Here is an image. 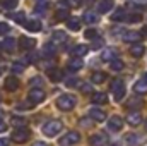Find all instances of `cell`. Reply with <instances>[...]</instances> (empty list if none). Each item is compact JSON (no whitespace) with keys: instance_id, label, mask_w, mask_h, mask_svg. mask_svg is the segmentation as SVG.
Masks as SVG:
<instances>
[{"instance_id":"42","label":"cell","mask_w":147,"mask_h":146,"mask_svg":"<svg viewBox=\"0 0 147 146\" xmlns=\"http://www.w3.org/2000/svg\"><path fill=\"white\" fill-rule=\"evenodd\" d=\"M33 107H34L33 103H19L17 110H29V108H33Z\"/></svg>"},{"instance_id":"7","label":"cell","mask_w":147,"mask_h":146,"mask_svg":"<svg viewBox=\"0 0 147 146\" xmlns=\"http://www.w3.org/2000/svg\"><path fill=\"white\" fill-rule=\"evenodd\" d=\"M115 59H118V50H116V48L108 46V48H105V50L101 52V60L111 62V60H115Z\"/></svg>"},{"instance_id":"16","label":"cell","mask_w":147,"mask_h":146,"mask_svg":"<svg viewBox=\"0 0 147 146\" xmlns=\"http://www.w3.org/2000/svg\"><path fill=\"white\" fill-rule=\"evenodd\" d=\"M89 117H91L92 120H96V122H103V120L106 119V113L99 108H92L89 112Z\"/></svg>"},{"instance_id":"4","label":"cell","mask_w":147,"mask_h":146,"mask_svg":"<svg viewBox=\"0 0 147 146\" xmlns=\"http://www.w3.org/2000/svg\"><path fill=\"white\" fill-rule=\"evenodd\" d=\"M79 141H80V134H79V132H75V131H70V132H67L65 136H62V138H60L58 145H60V146H70V145L79 143Z\"/></svg>"},{"instance_id":"11","label":"cell","mask_w":147,"mask_h":146,"mask_svg":"<svg viewBox=\"0 0 147 146\" xmlns=\"http://www.w3.org/2000/svg\"><path fill=\"white\" fill-rule=\"evenodd\" d=\"M34 45H36V40H33V38L22 36L19 40V48H21V50H33Z\"/></svg>"},{"instance_id":"39","label":"cell","mask_w":147,"mask_h":146,"mask_svg":"<svg viewBox=\"0 0 147 146\" xmlns=\"http://www.w3.org/2000/svg\"><path fill=\"white\" fill-rule=\"evenodd\" d=\"M12 71H14V72H22V71H24V65H22V62H14V65H12Z\"/></svg>"},{"instance_id":"23","label":"cell","mask_w":147,"mask_h":146,"mask_svg":"<svg viewBox=\"0 0 147 146\" xmlns=\"http://www.w3.org/2000/svg\"><path fill=\"white\" fill-rule=\"evenodd\" d=\"M82 65H84V62H82V59L80 57H74L72 60H69V69L70 71H79V69H82Z\"/></svg>"},{"instance_id":"10","label":"cell","mask_w":147,"mask_h":146,"mask_svg":"<svg viewBox=\"0 0 147 146\" xmlns=\"http://www.w3.org/2000/svg\"><path fill=\"white\" fill-rule=\"evenodd\" d=\"M121 127H123V120H121V117L113 115L110 120H108V129H110V131H121Z\"/></svg>"},{"instance_id":"36","label":"cell","mask_w":147,"mask_h":146,"mask_svg":"<svg viewBox=\"0 0 147 146\" xmlns=\"http://www.w3.org/2000/svg\"><path fill=\"white\" fill-rule=\"evenodd\" d=\"M2 5H3L5 9H16L17 0H3V2H2Z\"/></svg>"},{"instance_id":"34","label":"cell","mask_w":147,"mask_h":146,"mask_svg":"<svg viewBox=\"0 0 147 146\" xmlns=\"http://www.w3.org/2000/svg\"><path fill=\"white\" fill-rule=\"evenodd\" d=\"M127 17V14H125V9H118L113 16H111V19L113 21H121V19H125Z\"/></svg>"},{"instance_id":"17","label":"cell","mask_w":147,"mask_h":146,"mask_svg":"<svg viewBox=\"0 0 147 146\" xmlns=\"http://www.w3.org/2000/svg\"><path fill=\"white\" fill-rule=\"evenodd\" d=\"M16 45H17V41H16L14 38H5V40H3V43H2V48H3L5 52L12 53V52L16 50Z\"/></svg>"},{"instance_id":"12","label":"cell","mask_w":147,"mask_h":146,"mask_svg":"<svg viewBox=\"0 0 147 146\" xmlns=\"http://www.w3.org/2000/svg\"><path fill=\"white\" fill-rule=\"evenodd\" d=\"M96 9H98V12H101V14L110 12L111 9H113V0H99V2L96 3Z\"/></svg>"},{"instance_id":"44","label":"cell","mask_w":147,"mask_h":146,"mask_svg":"<svg viewBox=\"0 0 147 146\" xmlns=\"http://www.w3.org/2000/svg\"><path fill=\"white\" fill-rule=\"evenodd\" d=\"M46 9H48V3H39V5L36 7V12H38V14H39V12L43 14V12H45Z\"/></svg>"},{"instance_id":"15","label":"cell","mask_w":147,"mask_h":146,"mask_svg":"<svg viewBox=\"0 0 147 146\" xmlns=\"http://www.w3.org/2000/svg\"><path fill=\"white\" fill-rule=\"evenodd\" d=\"M127 122H128L130 126H139V124L142 122V115H140V112H130V113L127 115Z\"/></svg>"},{"instance_id":"53","label":"cell","mask_w":147,"mask_h":146,"mask_svg":"<svg viewBox=\"0 0 147 146\" xmlns=\"http://www.w3.org/2000/svg\"><path fill=\"white\" fill-rule=\"evenodd\" d=\"M0 103H2V96H0Z\"/></svg>"},{"instance_id":"40","label":"cell","mask_w":147,"mask_h":146,"mask_svg":"<svg viewBox=\"0 0 147 146\" xmlns=\"http://www.w3.org/2000/svg\"><path fill=\"white\" fill-rule=\"evenodd\" d=\"M65 84H67L69 88H74V86H77V84H79V79H77V77H69V79L65 81Z\"/></svg>"},{"instance_id":"37","label":"cell","mask_w":147,"mask_h":146,"mask_svg":"<svg viewBox=\"0 0 147 146\" xmlns=\"http://www.w3.org/2000/svg\"><path fill=\"white\" fill-rule=\"evenodd\" d=\"M128 23H140V14H130V16H127L125 17Z\"/></svg>"},{"instance_id":"41","label":"cell","mask_w":147,"mask_h":146,"mask_svg":"<svg viewBox=\"0 0 147 146\" xmlns=\"http://www.w3.org/2000/svg\"><path fill=\"white\" fill-rule=\"evenodd\" d=\"M9 29H10V26L7 23H0V36H3L5 33H9Z\"/></svg>"},{"instance_id":"1","label":"cell","mask_w":147,"mask_h":146,"mask_svg":"<svg viewBox=\"0 0 147 146\" xmlns=\"http://www.w3.org/2000/svg\"><path fill=\"white\" fill-rule=\"evenodd\" d=\"M62 129H63L62 120L53 119V120H48V122L43 126V134H45V136H48V138H53V136H57Z\"/></svg>"},{"instance_id":"33","label":"cell","mask_w":147,"mask_h":146,"mask_svg":"<svg viewBox=\"0 0 147 146\" xmlns=\"http://www.w3.org/2000/svg\"><path fill=\"white\" fill-rule=\"evenodd\" d=\"M144 105V100H140V98H132V100H128V108H139V107H142Z\"/></svg>"},{"instance_id":"50","label":"cell","mask_w":147,"mask_h":146,"mask_svg":"<svg viewBox=\"0 0 147 146\" xmlns=\"http://www.w3.org/2000/svg\"><path fill=\"white\" fill-rule=\"evenodd\" d=\"M140 35H142V38H146V36H147V26H144V28H142Z\"/></svg>"},{"instance_id":"30","label":"cell","mask_w":147,"mask_h":146,"mask_svg":"<svg viewBox=\"0 0 147 146\" xmlns=\"http://www.w3.org/2000/svg\"><path fill=\"white\" fill-rule=\"evenodd\" d=\"M53 41L55 43H65L67 41V35L63 31H55L53 33Z\"/></svg>"},{"instance_id":"20","label":"cell","mask_w":147,"mask_h":146,"mask_svg":"<svg viewBox=\"0 0 147 146\" xmlns=\"http://www.w3.org/2000/svg\"><path fill=\"white\" fill-rule=\"evenodd\" d=\"M134 91H135L137 95H144V93H147V81L146 79L137 81V83L134 84Z\"/></svg>"},{"instance_id":"52","label":"cell","mask_w":147,"mask_h":146,"mask_svg":"<svg viewBox=\"0 0 147 146\" xmlns=\"http://www.w3.org/2000/svg\"><path fill=\"white\" fill-rule=\"evenodd\" d=\"M144 79H146V81H147V72H146V74H144Z\"/></svg>"},{"instance_id":"13","label":"cell","mask_w":147,"mask_h":146,"mask_svg":"<svg viewBox=\"0 0 147 146\" xmlns=\"http://www.w3.org/2000/svg\"><path fill=\"white\" fill-rule=\"evenodd\" d=\"M3 88H5L7 91H16V89L19 88V79L14 77V76L5 77V84H3Z\"/></svg>"},{"instance_id":"21","label":"cell","mask_w":147,"mask_h":146,"mask_svg":"<svg viewBox=\"0 0 147 146\" xmlns=\"http://www.w3.org/2000/svg\"><path fill=\"white\" fill-rule=\"evenodd\" d=\"M142 138L139 134H128L127 136V146H140L142 145Z\"/></svg>"},{"instance_id":"27","label":"cell","mask_w":147,"mask_h":146,"mask_svg":"<svg viewBox=\"0 0 147 146\" xmlns=\"http://www.w3.org/2000/svg\"><path fill=\"white\" fill-rule=\"evenodd\" d=\"M91 81H92L94 84H101V83L106 81V74L105 72H94L91 76Z\"/></svg>"},{"instance_id":"29","label":"cell","mask_w":147,"mask_h":146,"mask_svg":"<svg viewBox=\"0 0 147 146\" xmlns=\"http://www.w3.org/2000/svg\"><path fill=\"white\" fill-rule=\"evenodd\" d=\"M10 122H12V126H14L16 129H17V127H26V119H24V117H17V115H16V117H12Z\"/></svg>"},{"instance_id":"47","label":"cell","mask_w":147,"mask_h":146,"mask_svg":"<svg viewBox=\"0 0 147 146\" xmlns=\"http://www.w3.org/2000/svg\"><path fill=\"white\" fill-rule=\"evenodd\" d=\"M0 146H9V139L7 138H0Z\"/></svg>"},{"instance_id":"25","label":"cell","mask_w":147,"mask_h":146,"mask_svg":"<svg viewBox=\"0 0 147 146\" xmlns=\"http://www.w3.org/2000/svg\"><path fill=\"white\" fill-rule=\"evenodd\" d=\"M144 52H146V46H144V45H140V43H137V45H134V46L130 48V53H132L134 57H137V59H139V57H142V55H144Z\"/></svg>"},{"instance_id":"38","label":"cell","mask_w":147,"mask_h":146,"mask_svg":"<svg viewBox=\"0 0 147 146\" xmlns=\"http://www.w3.org/2000/svg\"><path fill=\"white\" fill-rule=\"evenodd\" d=\"M84 35H86V38H89V40H96V38H98V31L91 28V29H87Z\"/></svg>"},{"instance_id":"54","label":"cell","mask_w":147,"mask_h":146,"mask_svg":"<svg viewBox=\"0 0 147 146\" xmlns=\"http://www.w3.org/2000/svg\"><path fill=\"white\" fill-rule=\"evenodd\" d=\"M146 129H147V122H146Z\"/></svg>"},{"instance_id":"28","label":"cell","mask_w":147,"mask_h":146,"mask_svg":"<svg viewBox=\"0 0 147 146\" xmlns=\"http://www.w3.org/2000/svg\"><path fill=\"white\" fill-rule=\"evenodd\" d=\"M67 26H69V29H72V31H79V29H80V21H79L77 17H70V19L67 21Z\"/></svg>"},{"instance_id":"9","label":"cell","mask_w":147,"mask_h":146,"mask_svg":"<svg viewBox=\"0 0 147 146\" xmlns=\"http://www.w3.org/2000/svg\"><path fill=\"white\" fill-rule=\"evenodd\" d=\"M108 145V136L103 132H98L91 138V146H106Z\"/></svg>"},{"instance_id":"55","label":"cell","mask_w":147,"mask_h":146,"mask_svg":"<svg viewBox=\"0 0 147 146\" xmlns=\"http://www.w3.org/2000/svg\"><path fill=\"white\" fill-rule=\"evenodd\" d=\"M0 74H2V69H0Z\"/></svg>"},{"instance_id":"56","label":"cell","mask_w":147,"mask_h":146,"mask_svg":"<svg viewBox=\"0 0 147 146\" xmlns=\"http://www.w3.org/2000/svg\"><path fill=\"white\" fill-rule=\"evenodd\" d=\"M38 2H41V0H38Z\"/></svg>"},{"instance_id":"31","label":"cell","mask_w":147,"mask_h":146,"mask_svg":"<svg viewBox=\"0 0 147 146\" xmlns=\"http://www.w3.org/2000/svg\"><path fill=\"white\" fill-rule=\"evenodd\" d=\"M9 17H10V19H14V21H17V23H21V24H24V23H26V14H24V12L9 14Z\"/></svg>"},{"instance_id":"6","label":"cell","mask_w":147,"mask_h":146,"mask_svg":"<svg viewBox=\"0 0 147 146\" xmlns=\"http://www.w3.org/2000/svg\"><path fill=\"white\" fill-rule=\"evenodd\" d=\"M45 91L41 89V88H31V91H29V102L34 105V103H41L43 100H45Z\"/></svg>"},{"instance_id":"2","label":"cell","mask_w":147,"mask_h":146,"mask_svg":"<svg viewBox=\"0 0 147 146\" xmlns=\"http://www.w3.org/2000/svg\"><path fill=\"white\" fill-rule=\"evenodd\" d=\"M75 103H77V100H75L74 95H62V96L57 100V107L60 110H63V112L72 110L74 107H75Z\"/></svg>"},{"instance_id":"26","label":"cell","mask_w":147,"mask_h":146,"mask_svg":"<svg viewBox=\"0 0 147 146\" xmlns=\"http://www.w3.org/2000/svg\"><path fill=\"white\" fill-rule=\"evenodd\" d=\"M43 57H46V59H50V57H53L55 55V45H51V43H46L45 46H43Z\"/></svg>"},{"instance_id":"48","label":"cell","mask_w":147,"mask_h":146,"mask_svg":"<svg viewBox=\"0 0 147 146\" xmlns=\"http://www.w3.org/2000/svg\"><path fill=\"white\" fill-rule=\"evenodd\" d=\"M67 3H69V5H72V7H75V5H79V3H80V0H69Z\"/></svg>"},{"instance_id":"18","label":"cell","mask_w":147,"mask_h":146,"mask_svg":"<svg viewBox=\"0 0 147 146\" xmlns=\"http://www.w3.org/2000/svg\"><path fill=\"white\" fill-rule=\"evenodd\" d=\"M106 102H108V95H106V93L98 91V93L92 95V103H94V105H103V103H106Z\"/></svg>"},{"instance_id":"22","label":"cell","mask_w":147,"mask_h":146,"mask_svg":"<svg viewBox=\"0 0 147 146\" xmlns=\"http://www.w3.org/2000/svg\"><path fill=\"white\" fill-rule=\"evenodd\" d=\"M24 28H26L28 31L36 33V31L41 29V23H39V21H34V19H31V21H26V23H24Z\"/></svg>"},{"instance_id":"32","label":"cell","mask_w":147,"mask_h":146,"mask_svg":"<svg viewBox=\"0 0 147 146\" xmlns=\"http://www.w3.org/2000/svg\"><path fill=\"white\" fill-rule=\"evenodd\" d=\"M84 21H86L87 24H94V23H98V16H96L94 12H91V10H89V12H86V14H84Z\"/></svg>"},{"instance_id":"43","label":"cell","mask_w":147,"mask_h":146,"mask_svg":"<svg viewBox=\"0 0 147 146\" xmlns=\"http://www.w3.org/2000/svg\"><path fill=\"white\" fill-rule=\"evenodd\" d=\"M41 84H43V79H41V77H33V79H31V86H33V88H34V86H41Z\"/></svg>"},{"instance_id":"35","label":"cell","mask_w":147,"mask_h":146,"mask_svg":"<svg viewBox=\"0 0 147 146\" xmlns=\"http://www.w3.org/2000/svg\"><path fill=\"white\" fill-rule=\"evenodd\" d=\"M111 69H113V71H121V69H123V62H121L120 59L111 60Z\"/></svg>"},{"instance_id":"14","label":"cell","mask_w":147,"mask_h":146,"mask_svg":"<svg viewBox=\"0 0 147 146\" xmlns=\"http://www.w3.org/2000/svg\"><path fill=\"white\" fill-rule=\"evenodd\" d=\"M139 40H142L140 33H135V31H125L123 33V41H127V43H135Z\"/></svg>"},{"instance_id":"51","label":"cell","mask_w":147,"mask_h":146,"mask_svg":"<svg viewBox=\"0 0 147 146\" xmlns=\"http://www.w3.org/2000/svg\"><path fill=\"white\" fill-rule=\"evenodd\" d=\"M33 146H48V145H45L43 141H38V143H34V145H33Z\"/></svg>"},{"instance_id":"46","label":"cell","mask_w":147,"mask_h":146,"mask_svg":"<svg viewBox=\"0 0 147 146\" xmlns=\"http://www.w3.org/2000/svg\"><path fill=\"white\" fill-rule=\"evenodd\" d=\"M101 45H103V40H101L99 36L96 38V41H92V48H99Z\"/></svg>"},{"instance_id":"45","label":"cell","mask_w":147,"mask_h":146,"mask_svg":"<svg viewBox=\"0 0 147 146\" xmlns=\"http://www.w3.org/2000/svg\"><path fill=\"white\" fill-rule=\"evenodd\" d=\"M80 89H82V93H91L92 91L91 84H80Z\"/></svg>"},{"instance_id":"8","label":"cell","mask_w":147,"mask_h":146,"mask_svg":"<svg viewBox=\"0 0 147 146\" xmlns=\"http://www.w3.org/2000/svg\"><path fill=\"white\" fill-rule=\"evenodd\" d=\"M55 17H57V21H67V17H69V3L65 5L63 2H60V5H58V9H57V14H55Z\"/></svg>"},{"instance_id":"49","label":"cell","mask_w":147,"mask_h":146,"mask_svg":"<svg viewBox=\"0 0 147 146\" xmlns=\"http://www.w3.org/2000/svg\"><path fill=\"white\" fill-rule=\"evenodd\" d=\"M5 129H7V124H5V122H2V120H0V132H3V131H5Z\"/></svg>"},{"instance_id":"3","label":"cell","mask_w":147,"mask_h":146,"mask_svg":"<svg viewBox=\"0 0 147 146\" xmlns=\"http://www.w3.org/2000/svg\"><path fill=\"white\" fill-rule=\"evenodd\" d=\"M111 91L116 102H121V98L125 96V84L121 79H113L111 81Z\"/></svg>"},{"instance_id":"24","label":"cell","mask_w":147,"mask_h":146,"mask_svg":"<svg viewBox=\"0 0 147 146\" xmlns=\"http://www.w3.org/2000/svg\"><path fill=\"white\" fill-rule=\"evenodd\" d=\"M48 76H50V79H51L53 83H58V81L63 79V72H62L60 69H50V71H48Z\"/></svg>"},{"instance_id":"5","label":"cell","mask_w":147,"mask_h":146,"mask_svg":"<svg viewBox=\"0 0 147 146\" xmlns=\"http://www.w3.org/2000/svg\"><path fill=\"white\" fill-rule=\"evenodd\" d=\"M28 139H29V129H26V127H17L12 132V141L14 143H26Z\"/></svg>"},{"instance_id":"19","label":"cell","mask_w":147,"mask_h":146,"mask_svg":"<svg viewBox=\"0 0 147 146\" xmlns=\"http://www.w3.org/2000/svg\"><path fill=\"white\" fill-rule=\"evenodd\" d=\"M87 52H89V48L86 45H75L72 50H70V53H72L74 57H84Z\"/></svg>"}]
</instances>
